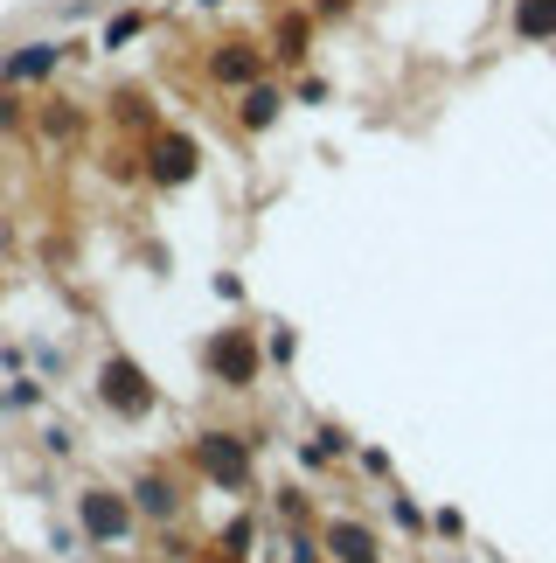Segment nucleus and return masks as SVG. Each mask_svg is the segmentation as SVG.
Listing matches in <instances>:
<instances>
[{
	"mask_svg": "<svg viewBox=\"0 0 556 563\" xmlns=\"http://www.w3.org/2000/svg\"><path fill=\"white\" fill-rule=\"evenodd\" d=\"M216 369H230V376H244V369H251V355H244L237 341H216Z\"/></svg>",
	"mask_w": 556,
	"mask_h": 563,
	"instance_id": "10",
	"label": "nucleus"
},
{
	"mask_svg": "<svg viewBox=\"0 0 556 563\" xmlns=\"http://www.w3.org/2000/svg\"><path fill=\"white\" fill-rule=\"evenodd\" d=\"M63 63V42H35V49H21L14 63H7V77H49Z\"/></svg>",
	"mask_w": 556,
	"mask_h": 563,
	"instance_id": "4",
	"label": "nucleus"
},
{
	"mask_svg": "<svg viewBox=\"0 0 556 563\" xmlns=\"http://www.w3.org/2000/svg\"><path fill=\"white\" fill-rule=\"evenodd\" d=\"M202 466H209L216 480H244V452H230V445H216V438H202Z\"/></svg>",
	"mask_w": 556,
	"mask_h": 563,
	"instance_id": "7",
	"label": "nucleus"
},
{
	"mask_svg": "<svg viewBox=\"0 0 556 563\" xmlns=\"http://www.w3.org/2000/svg\"><path fill=\"white\" fill-rule=\"evenodd\" d=\"M515 28L522 35H556V0H522L515 7Z\"/></svg>",
	"mask_w": 556,
	"mask_h": 563,
	"instance_id": "6",
	"label": "nucleus"
},
{
	"mask_svg": "<svg viewBox=\"0 0 556 563\" xmlns=\"http://www.w3.org/2000/svg\"><path fill=\"white\" fill-rule=\"evenodd\" d=\"M105 404L112 411H146L153 404V390H146V376L133 362H105Z\"/></svg>",
	"mask_w": 556,
	"mask_h": 563,
	"instance_id": "1",
	"label": "nucleus"
},
{
	"mask_svg": "<svg viewBox=\"0 0 556 563\" xmlns=\"http://www.w3.org/2000/svg\"><path fill=\"white\" fill-rule=\"evenodd\" d=\"M327 550H334V563H376V536H369V529L334 522V529H327Z\"/></svg>",
	"mask_w": 556,
	"mask_h": 563,
	"instance_id": "2",
	"label": "nucleus"
},
{
	"mask_svg": "<svg viewBox=\"0 0 556 563\" xmlns=\"http://www.w3.org/2000/svg\"><path fill=\"white\" fill-rule=\"evenodd\" d=\"M84 522H91V536H98V543L126 536V508H119L112 494H84Z\"/></svg>",
	"mask_w": 556,
	"mask_h": 563,
	"instance_id": "3",
	"label": "nucleus"
},
{
	"mask_svg": "<svg viewBox=\"0 0 556 563\" xmlns=\"http://www.w3.org/2000/svg\"><path fill=\"white\" fill-rule=\"evenodd\" d=\"M139 508H146V515H174V494H167L160 480H139Z\"/></svg>",
	"mask_w": 556,
	"mask_h": 563,
	"instance_id": "8",
	"label": "nucleus"
},
{
	"mask_svg": "<svg viewBox=\"0 0 556 563\" xmlns=\"http://www.w3.org/2000/svg\"><path fill=\"white\" fill-rule=\"evenodd\" d=\"M195 174V146L188 140H160V181H188Z\"/></svg>",
	"mask_w": 556,
	"mask_h": 563,
	"instance_id": "5",
	"label": "nucleus"
},
{
	"mask_svg": "<svg viewBox=\"0 0 556 563\" xmlns=\"http://www.w3.org/2000/svg\"><path fill=\"white\" fill-rule=\"evenodd\" d=\"M272 112H278L272 91H251V98H244V119H251V126H272Z\"/></svg>",
	"mask_w": 556,
	"mask_h": 563,
	"instance_id": "9",
	"label": "nucleus"
},
{
	"mask_svg": "<svg viewBox=\"0 0 556 563\" xmlns=\"http://www.w3.org/2000/svg\"><path fill=\"white\" fill-rule=\"evenodd\" d=\"M139 28V14H119V21H112V28H105V42H112V49H119V42H126V35H133Z\"/></svg>",
	"mask_w": 556,
	"mask_h": 563,
	"instance_id": "11",
	"label": "nucleus"
}]
</instances>
